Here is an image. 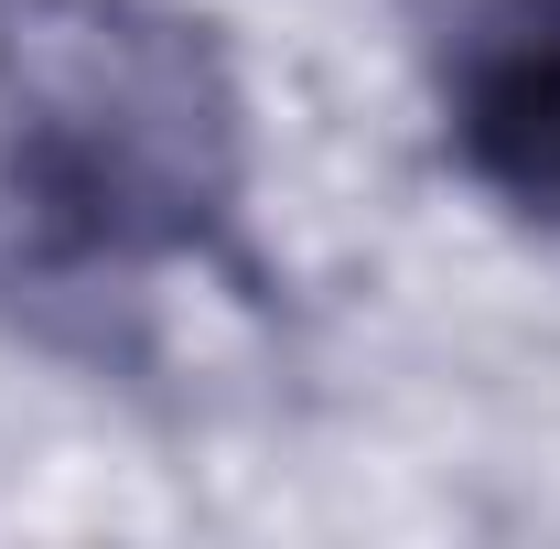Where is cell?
Returning a JSON list of instances; mask_svg holds the SVG:
<instances>
[{
	"label": "cell",
	"mask_w": 560,
	"mask_h": 549,
	"mask_svg": "<svg viewBox=\"0 0 560 549\" xmlns=\"http://www.w3.org/2000/svg\"><path fill=\"white\" fill-rule=\"evenodd\" d=\"M248 75L184 0H0V206L55 270L162 280L237 248Z\"/></svg>",
	"instance_id": "1"
},
{
	"label": "cell",
	"mask_w": 560,
	"mask_h": 549,
	"mask_svg": "<svg viewBox=\"0 0 560 549\" xmlns=\"http://www.w3.org/2000/svg\"><path fill=\"white\" fill-rule=\"evenodd\" d=\"M442 151L517 226L560 237V0H464L442 33Z\"/></svg>",
	"instance_id": "2"
}]
</instances>
